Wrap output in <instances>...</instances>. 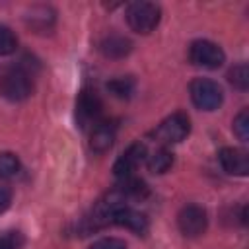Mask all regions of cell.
I'll use <instances>...</instances> for the list:
<instances>
[{
    "instance_id": "obj_2",
    "label": "cell",
    "mask_w": 249,
    "mask_h": 249,
    "mask_svg": "<svg viewBox=\"0 0 249 249\" xmlns=\"http://www.w3.org/2000/svg\"><path fill=\"white\" fill-rule=\"evenodd\" d=\"M161 18V10L158 4L154 2H132L126 8V23L130 25L132 31L148 35L150 31H154L160 23Z\"/></svg>"
},
{
    "instance_id": "obj_9",
    "label": "cell",
    "mask_w": 249,
    "mask_h": 249,
    "mask_svg": "<svg viewBox=\"0 0 249 249\" xmlns=\"http://www.w3.org/2000/svg\"><path fill=\"white\" fill-rule=\"evenodd\" d=\"M218 161L222 165V169L230 175H247L249 171V156L247 152L239 150V148H222L218 154Z\"/></svg>"
},
{
    "instance_id": "obj_1",
    "label": "cell",
    "mask_w": 249,
    "mask_h": 249,
    "mask_svg": "<svg viewBox=\"0 0 249 249\" xmlns=\"http://www.w3.org/2000/svg\"><path fill=\"white\" fill-rule=\"evenodd\" d=\"M31 91H33L31 76L21 66L8 68L0 76V93L8 101H23L31 95Z\"/></svg>"
},
{
    "instance_id": "obj_16",
    "label": "cell",
    "mask_w": 249,
    "mask_h": 249,
    "mask_svg": "<svg viewBox=\"0 0 249 249\" xmlns=\"http://www.w3.org/2000/svg\"><path fill=\"white\" fill-rule=\"evenodd\" d=\"M19 160L10 154V152H2L0 154V177L2 179H12L19 173Z\"/></svg>"
},
{
    "instance_id": "obj_10",
    "label": "cell",
    "mask_w": 249,
    "mask_h": 249,
    "mask_svg": "<svg viewBox=\"0 0 249 249\" xmlns=\"http://www.w3.org/2000/svg\"><path fill=\"white\" fill-rule=\"evenodd\" d=\"M111 224L128 228V230H132V231H136V233H144L146 228H148L146 216H144L142 212H138V210L126 206V204H123L121 208L115 210V214H113V218H111Z\"/></svg>"
},
{
    "instance_id": "obj_12",
    "label": "cell",
    "mask_w": 249,
    "mask_h": 249,
    "mask_svg": "<svg viewBox=\"0 0 249 249\" xmlns=\"http://www.w3.org/2000/svg\"><path fill=\"white\" fill-rule=\"evenodd\" d=\"M99 51L107 58H123L132 51V43L123 35H109L99 43Z\"/></svg>"
},
{
    "instance_id": "obj_15",
    "label": "cell",
    "mask_w": 249,
    "mask_h": 249,
    "mask_svg": "<svg viewBox=\"0 0 249 249\" xmlns=\"http://www.w3.org/2000/svg\"><path fill=\"white\" fill-rule=\"evenodd\" d=\"M136 88V82L130 78V76H121V78H115L111 82H107V89L115 95V97H121V99H126L132 95Z\"/></svg>"
},
{
    "instance_id": "obj_18",
    "label": "cell",
    "mask_w": 249,
    "mask_h": 249,
    "mask_svg": "<svg viewBox=\"0 0 249 249\" xmlns=\"http://www.w3.org/2000/svg\"><path fill=\"white\" fill-rule=\"evenodd\" d=\"M18 47V39L14 31L6 25H0V54H12Z\"/></svg>"
},
{
    "instance_id": "obj_17",
    "label": "cell",
    "mask_w": 249,
    "mask_h": 249,
    "mask_svg": "<svg viewBox=\"0 0 249 249\" xmlns=\"http://www.w3.org/2000/svg\"><path fill=\"white\" fill-rule=\"evenodd\" d=\"M228 80L237 88V89H247L249 86V68L247 64H235L230 72H228Z\"/></svg>"
},
{
    "instance_id": "obj_14",
    "label": "cell",
    "mask_w": 249,
    "mask_h": 249,
    "mask_svg": "<svg viewBox=\"0 0 249 249\" xmlns=\"http://www.w3.org/2000/svg\"><path fill=\"white\" fill-rule=\"evenodd\" d=\"M115 189H117L124 198H142V196L148 195V187H146V183H144L142 179L134 177V175H130V177H123Z\"/></svg>"
},
{
    "instance_id": "obj_22",
    "label": "cell",
    "mask_w": 249,
    "mask_h": 249,
    "mask_svg": "<svg viewBox=\"0 0 249 249\" xmlns=\"http://www.w3.org/2000/svg\"><path fill=\"white\" fill-rule=\"evenodd\" d=\"M12 204V191L6 187H0V214L6 212Z\"/></svg>"
},
{
    "instance_id": "obj_13",
    "label": "cell",
    "mask_w": 249,
    "mask_h": 249,
    "mask_svg": "<svg viewBox=\"0 0 249 249\" xmlns=\"http://www.w3.org/2000/svg\"><path fill=\"white\" fill-rule=\"evenodd\" d=\"M146 165L152 173H165L171 165H173V154L169 148L165 146H160L156 152H152L148 158H146Z\"/></svg>"
},
{
    "instance_id": "obj_8",
    "label": "cell",
    "mask_w": 249,
    "mask_h": 249,
    "mask_svg": "<svg viewBox=\"0 0 249 249\" xmlns=\"http://www.w3.org/2000/svg\"><path fill=\"white\" fill-rule=\"evenodd\" d=\"M146 146L142 144V142H134V144H130L126 150H124V154L115 161V165H113V171H115V175L119 177V179H123V177H130L132 173H134V169L146 160Z\"/></svg>"
},
{
    "instance_id": "obj_19",
    "label": "cell",
    "mask_w": 249,
    "mask_h": 249,
    "mask_svg": "<svg viewBox=\"0 0 249 249\" xmlns=\"http://www.w3.org/2000/svg\"><path fill=\"white\" fill-rule=\"evenodd\" d=\"M233 132L237 134L239 140L247 142L249 138V111L247 109L239 111V115L233 119Z\"/></svg>"
},
{
    "instance_id": "obj_4",
    "label": "cell",
    "mask_w": 249,
    "mask_h": 249,
    "mask_svg": "<svg viewBox=\"0 0 249 249\" xmlns=\"http://www.w3.org/2000/svg\"><path fill=\"white\" fill-rule=\"evenodd\" d=\"M189 132H191V121H189V117L185 113L177 111V113L169 115L167 119H163L158 124V128L154 130V136L161 144H177V142L185 140Z\"/></svg>"
},
{
    "instance_id": "obj_11",
    "label": "cell",
    "mask_w": 249,
    "mask_h": 249,
    "mask_svg": "<svg viewBox=\"0 0 249 249\" xmlns=\"http://www.w3.org/2000/svg\"><path fill=\"white\" fill-rule=\"evenodd\" d=\"M113 142H115V124H111L107 121H99L91 128V136H89L91 150L97 154H103L113 146Z\"/></svg>"
},
{
    "instance_id": "obj_20",
    "label": "cell",
    "mask_w": 249,
    "mask_h": 249,
    "mask_svg": "<svg viewBox=\"0 0 249 249\" xmlns=\"http://www.w3.org/2000/svg\"><path fill=\"white\" fill-rule=\"evenodd\" d=\"M23 235L19 231H6L0 235V249H21Z\"/></svg>"
},
{
    "instance_id": "obj_6",
    "label": "cell",
    "mask_w": 249,
    "mask_h": 249,
    "mask_svg": "<svg viewBox=\"0 0 249 249\" xmlns=\"http://www.w3.org/2000/svg\"><path fill=\"white\" fill-rule=\"evenodd\" d=\"M101 113H103V101L101 97L93 91V89H82L76 97V121L80 123V126H88V124H97L101 121Z\"/></svg>"
},
{
    "instance_id": "obj_7",
    "label": "cell",
    "mask_w": 249,
    "mask_h": 249,
    "mask_svg": "<svg viewBox=\"0 0 249 249\" xmlns=\"http://www.w3.org/2000/svg\"><path fill=\"white\" fill-rule=\"evenodd\" d=\"M177 226L185 237H198L206 231L208 216L206 210L198 204H187L181 208L177 216Z\"/></svg>"
},
{
    "instance_id": "obj_3",
    "label": "cell",
    "mask_w": 249,
    "mask_h": 249,
    "mask_svg": "<svg viewBox=\"0 0 249 249\" xmlns=\"http://www.w3.org/2000/svg\"><path fill=\"white\" fill-rule=\"evenodd\" d=\"M189 93L193 103L202 111H214L224 101L222 88L210 78H195L189 86Z\"/></svg>"
},
{
    "instance_id": "obj_5",
    "label": "cell",
    "mask_w": 249,
    "mask_h": 249,
    "mask_svg": "<svg viewBox=\"0 0 249 249\" xmlns=\"http://www.w3.org/2000/svg\"><path fill=\"white\" fill-rule=\"evenodd\" d=\"M189 60L195 66L214 70V68H220L224 64L226 54L216 43L206 41V39H198V41H193L189 47Z\"/></svg>"
},
{
    "instance_id": "obj_21",
    "label": "cell",
    "mask_w": 249,
    "mask_h": 249,
    "mask_svg": "<svg viewBox=\"0 0 249 249\" xmlns=\"http://www.w3.org/2000/svg\"><path fill=\"white\" fill-rule=\"evenodd\" d=\"M89 249H126V243L119 237H103L89 245Z\"/></svg>"
}]
</instances>
